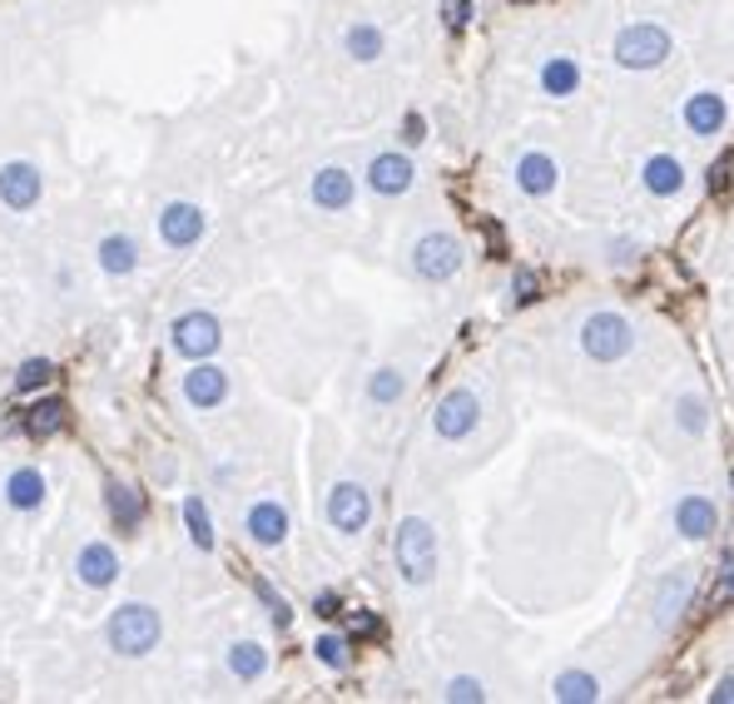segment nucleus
Here are the masks:
<instances>
[{"label": "nucleus", "mask_w": 734, "mask_h": 704, "mask_svg": "<svg viewBox=\"0 0 734 704\" xmlns=\"http://www.w3.org/2000/svg\"><path fill=\"white\" fill-rule=\"evenodd\" d=\"M392 561H398V575L408 585H432V575H438V531L422 516H402L398 531H392Z\"/></svg>", "instance_id": "obj_1"}, {"label": "nucleus", "mask_w": 734, "mask_h": 704, "mask_svg": "<svg viewBox=\"0 0 734 704\" xmlns=\"http://www.w3.org/2000/svg\"><path fill=\"white\" fill-rule=\"evenodd\" d=\"M159 635H164V621H159V611L154 605H144V601H124L120 611L110 615V625H104L110 650L114 655H124V660L149 655V650L159 645Z\"/></svg>", "instance_id": "obj_2"}, {"label": "nucleus", "mask_w": 734, "mask_h": 704, "mask_svg": "<svg viewBox=\"0 0 734 704\" xmlns=\"http://www.w3.org/2000/svg\"><path fill=\"white\" fill-rule=\"evenodd\" d=\"M670 30L665 26H651V20H635V26H625L621 36H615L611 56L621 70H655L670 60Z\"/></svg>", "instance_id": "obj_3"}, {"label": "nucleus", "mask_w": 734, "mask_h": 704, "mask_svg": "<svg viewBox=\"0 0 734 704\" xmlns=\"http://www.w3.org/2000/svg\"><path fill=\"white\" fill-rule=\"evenodd\" d=\"M635 348V333H631V318L621 313H591L586 323H581V352H586L591 362H621L625 352Z\"/></svg>", "instance_id": "obj_4"}, {"label": "nucleus", "mask_w": 734, "mask_h": 704, "mask_svg": "<svg viewBox=\"0 0 734 704\" xmlns=\"http://www.w3.org/2000/svg\"><path fill=\"white\" fill-rule=\"evenodd\" d=\"M412 273H418L422 283H452L456 273H462V243L442 229L422 233V239L412 243Z\"/></svg>", "instance_id": "obj_5"}, {"label": "nucleus", "mask_w": 734, "mask_h": 704, "mask_svg": "<svg viewBox=\"0 0 734 704\" xmlns=\"http://www.w3.org/2000/svg\"><path fill=\"white\" fill-rule=\"evenodd\" d=\"M169 343H174L179 358L204 362V358H214L219 343H223V323H219L214 313H204V308H194V313H179L174 328H169Z\"/></svg>", "instance_id": "obj_6"}, {"label": "nucleus", "mask_w": 734, "mask_h": 704, "mask_svg": "<svg viewBox=\"0 0 734 704\" xmlns=\"http://www.w3.org/2000/svg\"><path fill=\"white\" fill-rule=\"evenodd\" d=\"M476 426H482V398H476L472 388H452L438 402V412H432V432H438L442 442H466Z\"/></svg>", "instance_id": "obj_7"}, {"label": "nucleus", "mask_w": 734, "mask_h": 704, "mask_svg": "<svg viewBox=\"0 0 734 704\" xmlns=\"http://www.w3.org/2000/svg\"><path fill=\"white\" fill-rule=\"evenodd\" d=\"M368 521H372V496L363 482H338L328 492V526L338 536H363Z\"/></svg>", "instance_id": "obj_8"}, {"label": "nucleus", "mask_w": 734, "mask_h": 704, "mask_svg": "<svg viewBox=\"0 0 734 704\" xmlns=\"http://www.w3.org/2000/svg\"><path fill=\"white\" fill-rule=\"evenodd\" d=\"M40 194H46L40 164H30V159H6V164H0V204L10 213H30L40 204Z\"/></svg>", "instance_id": "obj_9"}, {"label": "nucleus", "mask_w": 734, "mask_h": 704, "mask_svg": "<svg viewBox=\"0 0 734 704\" xmlns=\"http://www.w3.org/2000/svg\"><path fill=\"white\" fill-rule=\"evenodd\" d=\"M204 233H209V213L199 204H189V199H174V204L159 209V239H164V249L184 253V249H194Z\"/></svg>", "instance_id": "obj_10"}, {"label": "nucleus", "mask_w": 734, "mask_h": 704, "mask_svg": "<svg viewBox=\"0 0 734 704\" xmlns=\"http://www.w3.org/2000/svg\"><path fill=\"white\" fill-rule=\"evenodd\" d=\"M184 402L194 412H214L229 402V372L219 368V362H194V368L184 372Z\"/></svg>", "instance_id": "obj_11"}, {"label": "nucleus", "mask_w": 734, "mask_h": 704, "mask_svg": "<svg viewBox=\"0 0 734 704\" xmlns=\"http://www.w3.org/2000/svg\"><path fill=\"white\" fill-rule=\"evenodd\" d=\"M412 179H418V164H412L402 149H388V154H372L368 164V189L382 199H398L412 189Z\"/></svg>", "instance_id": "obj_12"}, {"label": "nucleus", "mask_w": 734, "mask_h": 704, "mask_svg": "<svg viewBox=\"0 0 734 704\" xmlns=\"http://www.w3.org/2000/svg\"><path fill=\"white\" fill-rule=\"evenodd\" d=\"M308 199H313L323 213H343V209H353V199H358V179L348 174L343 164H323L313 174V184H308Z\"/></svg>", "instance_id": "obj_13"}, {"label": "nucleus", "mask_w": 734, "mask_h": 704, "mask_svg": "<svg viewBox=\"0 0 734 704\" xmlns=\"http://www.w3.org/2000/svg\"><path fill=\"white\" fill-rule=\"evenodd\" d=\"M243 531H249L253 546H283V541H289V506L273 496L253 501L249 516H243Z\"/></svg>", "instance_id": "obj_14"}, {"label": "nucleus", "mask_w": 734, "mask_h": 704, "mask_svg": "<svg viewBox=\"0 0 734 704\" xmlns=\"http://www.w3.org/2000/svg\"><path fill=\"white\" fill-rule=\"evenodd\" d=\"M74 575H80V585H90V591H110V585L120 581V556H114L110 541H84L80 556H74Z\"/></svg>", "instance_id": "obj_15"}, {"label": "nucleus", "mask_w": 734, "mask_h": 704, "mask_svg": "<svg viewBox=\"0 0 734 704\" xmlns=\"http://www.w3.org/2000/svg\"><path fill=\"white\" fill-rule=\"evenodd\" d=\"M690 601H695V575L690 571H670L665 581H655V631H670L680 611H690Z\"/></svg>", "instance_id": "obj_16"}, {"label": "nucleus", "mask_w": 734, "mask_h": 704, "mask_svg": "<svg viewBox=\"0 0 734 704\" xmlns=\"http://www.w3.org/2000/svg\"><path fill=\"white\" fill-rule=\"evenodd\" d=\"M556 184H561V164L546 154V149H526V154L516 159V189L526 199H546Z\"/></svg>", "instance_id": "obj_17"}, {"label": "nucleus", "mask_w": 734, "mask_h": 704, "mask_svg": "<svg viewBox=\"0 0 734 704\" xmlns=\"http://www.w3.org/2000/svg\"><path fill=\"white\" fill-rule=\"evenodd\" d=\"M725 120H730V104H725V94L720 90H695L685 100V130L690 134H720L725 130Z\"/></svg>", "instance_id": "obj_18"}, {"label": "nucleus", "mask_w": 734, "mask_h": 704, "mask_svg": "<svg viewBox=\"0 0 734 704\" xmlns=\"http://www.w3.org/2000/svg\"><path fill=\"white\" fill-rule=\"evenodd\" d=\"M715 526H720V511H715V501L710 496H685L675 506V531L685 541H710L715 536Z\"/></svg>", "instance_id": "obj_19"}, {"label": "nucleus", "mask_w": 734, "mask_h": 704, "mask_svg": "<svg viewBox=\"0 0 734 704\" xmlns=\"http://www.w3.org/2000/svg\"><path fill=\"white\" fill-rule=\"evenodd\" d=\"M0 492H6V506L10 511H20V516H26V511L46 506V476H40L36 466H16V472L6 476V486H0Z\"/></svg>", "instance_id": "obj_20"}, {"label": "nucleus", "mask_w": 734, "mask_h": 704, "mask_svg": "<svg viewBox=\"0 0 734 704\" xmlns=\"http://www.w3.org/2000/svg\"><path fill=\"white\" fill-rule=\"evenodd\" d=\"M20 432L36 436V442L66 432V402H60V398H36L26 412H20Z\"/></svg>", "instance_id": "obj_21"}, {"label": "nucleus", "mask_w": 734, "mask_h": 704, "mask_svg": "<svg viewBox=\"0 0 734 704\" xmlns=\"http://www.w3.org/2000/svg\"><path fill=\"white\" fill-rule=\"evenodd\" d=\"M641 184L651 189L655 199H675L680 189H685V164H680L675 154H655V159H645Z\"/></svg>", "instance_id": "obj_22"}, {"label": "nucleus", "mask_w": 734, "mask_h": 704, "mask_svg": "<svg viewBox=\"0 0 734 704\" xmlns=\"http://www.w3.org/2000/svg\"><path fill=\"white\" fill-rule=\"evenodd\" d=\"M104 506H110V521L130 536V531H140V521H144V496L134 492L130 482H110L104 486Z\"/></svg>", "instance_id": "obj_23"}, {"label": "nucleus", "mask_w": 734, "mask_h": 704, "mask_svg": "<svg viewBox=\"0 0 734 704\" xmlns=\"http://www.w3.org/2000/svg\"><path fill=\"white\" fill-rule=\"evenodd\" d=\"M100 269L110 273V279H130V273L140 269V243H134L130 233H104L100 239Z\"/></svg>", "instance_id": "obj_24"}, {"label": "nucleus", "mask_w": 734, "mask_h": 704, "mask_svg": "<svg viewBox=\"0 0 734 704\" xmlns=\"http://www.w3.org/2000/svg\"><path fill=\"white\" fill-rule=\"evenodd\" d=\"M229 675L243 680V685L263 680V675H269V650H263L259 640H233V645H229Z\"/></svg>", "instance_id": "obj_25"}, {"label": "nucleus", "mask_w": 734, "mask_h": 704, "mask_svg": "<svg viewBox=\"0 0 734 704\" xmlns=\"http://www.w3.org/2000/svg\"><path fill=\"white\" fill-rule=\"evenodd\" d=\"M343 50L358 60V66H372V60L388 50V36H382L372 20H358V26H348L343 30Z\"/></svg>", "instance_id": "obj_26"}, {"label": "nucleus", "mask_w": 734, "mask_h": 704, "mask_svg": "<svg viewBox=\"0 0 734 704\" xmlns=\"http://www.w3.org/2000/svg\"><path fill=\"white\" fill-rule=\"evenodd\" d=\"M581 84V66L571 56H551L546 66H541V90L556 94V100H566V94H576Z\"/></svg>", "instance_id": "obj_27"}, {"label": "nucleus", "mask_w": 734, "mask_h": 704, "mask_svg": "<svg viewBox=\"0 0 734 704\" xmlns=\"http://www.w3.org/2000/svg\"><path fill=\"white\" fill-rule=\"evenodd\" d=\"M551 695L561 704H591V700H601V680H595L591 670H566V675H556Z\"/></svg>", "instance_id": "obj_28"}, {"label": "nucleus", "mask_w": 734, "mask_h": 704, "mask_svg": "<svg viewBox=\"0 0 734 704\" xmlns=\"http://www.w3.org/2000/svg\"><path fill=\"white\" fill-rule=\"evenodd\" d=\"M184 526H189V541H194L199 551H214V516H209L204 496H184Z\"/></svg>", "instance_id": "obj_29"}, {"label": "nucleus", "mask_w": 734, "mask_h": 704, "mask_svg": "<svg viewBox=\"0 0 734 704\" xmlns=\"http://www.w3.org/2000/svg\"><path fill=\"white\" fill-rule=\"evenodd\" d=\"M50 382H56V362H50V358H26L16 368V392H20V398H36V392H46Z\"/></svg>", "instance_id": "obj_30"}, {"label": "nucleus", "mask_w": 734, "mask_h": 704, "mask_svg": "<svg viewBox=\"0 0 734 704\" xmlns=\"http://www.w3.org/2000/svg\"><path fill=\"white\" fill-rule=\"evenodd\" d=\"M675 422H680V432L705 436L710 432V402L700 398V392H685V398L675 402Z\"/></svg>", "instance_id": "obj_31"}, {"label": "nucleus", "mask_w": 734, "mask_h": 704, "mask_svg": "<svg viewBox=\"0 0 734 704\" xmlns=\"http://www.w3.org/2000/svg\"><path fill=\"white\" fill-rule=\"evenodd\" d=\"M402 392H408V378H402L398 368H378L368 378V398L378 402V408H392V402H402Z\"/></svg>", "instance_id": "obj_32"}, {"label": "nucleus", "mask_w": 734, "mask_h": 704, "mask_svg": "<svg viewBox=\"0 0 734 704\" xmlns=\"http://www.w3.org/2000/svg\"><path fill=\"white\" fill-rule=\"evenodd\" d=\"M253 595H259V601H263V611H269V621L279 625V631H289V625H293V611H289V601H283V595L273 591V585L263 581V575H259V581H253Z\"/></svg>", "instance_id": "obj_33"}, {"label": "nucleus", "mask_w": 734, "mask_h": 704, "mask_svg": "<svg viewBox=\"0 0 734 704\" xmlns=\"http://www.w3.org/2000/svg\"><path fill=\"white\" fill-rule=\"evenodd\" d=\"M442 700H462V704H482L486 700V685L476 675H456V680H446V690H442Z\"/></svg>", "instance_id": "obj_34"}, {"label": "nucleus", "mask_w": 734, "mask_h": 704, "mask_svg": "<svg viewBox=\"0 0 734 704\" xmlns=\"http://www.w3.org/2000/svg\"><path fill=\"white\" fill-rule=\"evenodd\" d=\"M313 655L323 660L328 670H348V635H318Z\"/></svg>", "instance_id": "obj_35"}, {"label": "nucleus", "mask_w": 734, "mask_h": 704, "mask_svg": "<svg viewBox=\"0 0 734 704\" xmlns=\"http://www.w3.org/2000/svg\"><path fill=\"white\" fill-rule=\"evenodd\" d=\"M725 605H734V556L725 561V571H720L715 591H710V611H725Z\"/></svg>", "instance_id": "obj_36"}, {"label": "nucleus", "mask_w": 734, "mask_h": 704, "mask_svg": "<svg viewBox=\"0 0 734 704\" xmlns=\"http://www.w3.org/2000/svg\"><path fill=\"white\" fill-rule=\"evenodd\" d=\"M442 16L452 30H462L466 20H472V0H442Z\"/></svg>", "instance_id": "obj_37"}, {"label": "nucleus", "mask_w": 734, "mask_h": 704, "mask_svg": "<svg viewBox=\"0 0 734 704\" xmlns=\"http://www.w3.org/2000/svg\"><path fill=\"white\" fill-rule=\"evenodd\" d=\"M372 635H382L378 615H353V621H348V640H372Z\"/></svg>", "instance_id": "obj_38"}, {"label": "nucleus", "mask_w": 734, "mask_h": 704, "mask_svg": "<svg viewBox=\"0 0 734 704\" xmlns=\"http://www.w3.org/2000/svg\"><path fill=\"white\" fill-rule=\"evenodd\" d=\"M428 140V120H422V114H408V120H402V144H422Z\"/></svg>", "instance_id": "obj_39"}, {"label": "nucleus", "mask_w": 734, "mask_h": 704, "mask_svg": "<svg viewBox=\"0 0 734 704\" xmlns=\"http://www.w3.org/2000/svg\"><path fill=\"white\" fill-rule=\"evenodd\" d=\"M512 298H516V303H531V298H536V273L521 269V273H516V283H512Z\"/></svg>", "instance_id": "obj_40"}, {"label": "nucleus", "mask_w": 734, "mask_h": 704, "mask_svg": "<svg viewBox=\"0 0 734 704\" xmlns=\"http://www.w3.org/2000/svg\"><path fill=\"white\" fill-rule=\"evenodd\" d=\"M313 615H323V621H338V615H343V601H338L333 591H323V595L313 601Z\"/></svg>", "instance_id": "obj_41"}, {"label": "nucleus", "mask_w": 734, "mask_h": 704, "mask_svg": "<svg viewBox=\"0 0 734 704\" xmlns=\"http://www.w3.org/2000/svg\"><path fill=\"white\" fill-rule=\"evenodd\" d=\"M710 700H715V704H734V675L720 680V685L710 690Z\"/></svg>", "instance_id": "obj_42"}, {"label": "nucleus", "mask_w": 734, "mask_h": 704, "mask_svg": "<svg viewBox=\"0 0 734 704\" xmlns=\"http://www.w3.org/2000/svg\"><path fill=\"white\" fill-rule=\"evenodd\" d=\"M725 174H730V164H715V169H710V189H715V194H725Z\"/></svg>", "instance_id": "obj_43"}]
</instances>
